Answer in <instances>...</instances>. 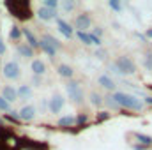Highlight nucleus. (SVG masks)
Segmentation results:
<instances>
[{
  "instance_id": "1",
  "label": "nucleus",
  "mask_w": 152,
  "mask_h": 150,
  "mask_svg": "<svg viewBox=\"0 0 152 150\" xmlns=\"http://www.w3.org/2000/svg\"><path fill=\"white\" fill-rule=\"evenodd\" d=\"M113 101L118 104V106H124V108H131V110H136L140 111L143 108V103L140 99H136L134 95H129V94H122V92H117L112 95Z\"/></svg>"
},
{
  "instance_id": "2",
  "label": "nucleus",
  "mask_w": 152,
  "mask_h": 150,
  "mask_svg": "<svg viewBox=\"0 0 152 150\" xmlns=\"http://www.w3.org/2000/svg\"><path fill=\"white\" fill-rule=\"evenodd\" d=\"M5 7L12 12V16H16V18H20V20H28L30 16H32V12H30V4L28 2H7L5 4Z\"/></svg>"
},
{
  "instance_id": "3",
  "label": "nucleus",
  "mask_w": 152,
  "mask_h": 150,
  "mask_svg": "<svg viewBox=\"0 0 152 150\" xmlns=\"http://www.w3.org/2000/svg\"><path fill=\"white\" fill-rule=\"evenodd\" d=\"M115 66H117V69L120 71V74H122V73L133 74V73L136 71V66H134V62H133L129 57H118L117 62H115Z\"/></svg>"
},
{
  "instance_id": "4",
  "label": "nucleus",
  "mask_w": 152,
  "mask_h": 150,
  "mask_svg": "<svg viewBox=\"0 0 152 150\" xmlns=\"http://www.w3.org/2000/svg\"><path fill=\"white\" fill-rule=\"evenodd\" d=\"M66 90H67V94H69V99H73V103L80 104V103L83 101V90H81L80 83L69 81V83L66 85Z\"/></svg>"
},
{
  "instance_id": "5",
  "label": "nucleus",
  "mask_w": 152,
  "mask_h": 150,
  "mask_svg": "<svg viewBox=\"0 0 152 150\" xmlns=\"http://www.w3.org/2000/svg\"><path fill=\"white\" fill-rule=\"evenodd\" d=\"M4 76L9 78V79H16L20 76V66L16 62H7L4 66Z\"/></svg>"
},
{
  "instance_id": "6",
  "label": "nucleus",
  "mask_w": 152,
  "mask_h": 150,
  "mask_svg": "<svg viewBox=\"0 0 152 150\" xmlns=\"http://www.w3.org/2000/svg\"><path fill=\"white\" fill-rule=\"evenodd\" d=\"M18 117H20L21 120H25V122H30V120H34V117H36V108H34V106H23V108L18 111Z\"/></svg>"
},
{
  "instance_id": "7",
  "label": "nucleus",
  "mask_w": 152,
  "mask_h": 150,
  "mask_svg": "<svg viewBox=\"0 0 152 150\" xmlns=\"http://www.w3.org/2000/svg\"><path fill=\"white\" fill-rule=\"evenodd\" d=\"M88 27H90V16H88V14H80V16L76 18V28H78L80 32H85Z\"/></svg>"
},
{
  "instance_id": "8",
  "label": "nucleus",
  "mask_w": 152,
  "mask_h": 150,
  "mask_svg": "<svg viewBox=\"0 0 152 150\" xmlns=\"http://www.w3.org/2000/svg\"><path fill=\"white\" fill-rule=\"evenodd\" d=\"M2 97L11 104V103H14L16 99H18V92H16V88H12V87H4V90H2Z\"/></svg>"
},
{
  "instance_id": "9",
  "label": "nucleus",
  "mask_w": 152,
  "mask_h": 150,
  "mask_svg": "<svg viewBox=\"0 0 152 150\" xmlns=\"http://www.w3.org/2000/svg\"><path fill=\"white\" fill-rule=\"evenodd\" d=\"M62 106H64V99L60 95H53L51 101H50V104H48V108H50L51 113H58L62 110Z\"/></svg>"
},
{
  "instance_id": "10",
  "label": "nucleus",
  "mask_w": 152,
  "mask_h": 150,
  "mask_svg": "<svg viewBox=\"0 0 152 150\" xmlns=\"http://www.w3.org/2000/svg\"><path fill=\"white\" fill-rule=\"evenodd\" d=\"M57 27H58V30L66 36L67 39L73 37V28H71V25L67 23V21H64V20H60V18H57Z\"/></svg>"
},
{
  "instance_id": "11",
  "label": "nucleus",
  "mask_w": 152,
  "mask_h": 150,
  "mask_svg": "<svg viewBox=\"0 0 152 150\" xmlns=\"http://www.w3.org/2000/svg\"><path fill=\"white\" fill-rule=\"evenodd\" d=\"M37 16L41 20H44V21H50V20H53V18H57V12L53 11V9H48V7H41L37 11Z\"/></svg>"
},
{
  "instance_id": "12",
  "label": "nucleus",
  "mask_w": 152,
  "mask_h": 150,
  "mask_svg": "<svg viewBox=\"0 0 152 150\" xmlns=\"http://www.w3.org/2000/svg\"><path fill=\"white\" fill-rule=\"evenodd\" d=\"M21 36H25V39H27V42H28V46H30L32 50H34V48H37V46H39V41L36 39V36H34V34H32V32H30L28 28H23V30H21Z\"/></svg>"
},
{
  "instance_id": "13",
  "label": "nucleus",
  "mask_w": 152,
  "mask_h": 150,
  "mask_svg": "<svg viewBox=\"0 0 152 150\" xmlns=\"http://www.w3.org/2000/svg\"><path fill=\"white\" fill-rule=\"evenodd\" d=\"M18 53H20L21 57H25V58L34 57V50H32L28 44H20V46H18Z\"/></svg>"
},
{
  "instance_id": "14",
  "label": "nucleus",
  "mask_w": 152,
  "mask_h": 150,
  "mask_svg": "<svg viewBox=\"0 0 152 150\" xmlns=\"http://www.w3.org/2000/svg\"><path fill=\"white\" fill-rule=\"evenodd\" d=\"M99 85L108 88V90H113L115 88V81L110 78V76H99Z\"/></svg>"
},
{
  "instance_id": "15",
  "label": "nucleus",
  "mask_w": 152,
  "mask_h": 150,
  "mask_svg": "<svg viewBox=\"0 0 152 150\" xmlns=\"http://www.w3.org/2000/svg\"><path fill=\"white\" fill-rule=\"evenodd\" d=\"M32 71H34V74L36 76H41V74H44L46 66H44L41 60H34V62H32Z\"/></svg>"
},
{
  "instance_id": "16",
  "label": "nucleus",
  "mask_w": 152,
  "mask_h": 150,
  "mask_svg": "<svg viewBox=\"0 0 152 150\" xmlns=\"http://www.w3.org/2000/svg\"><path fill=\"white\" fill-rule=\"evenodd\" d=\"M16 92H18V97H21V99H28V97L32 95V88L27 87V85H21Z\"/></svg>"
},
{
  "instance_id": "17",
  "label": "nucleus",
  "mask_w": 152,
  "mask_h": 150,
  "mask_svg": "<svg viewBox=\"0 0 152 150\" xmlns=\"http://www.w3.org/2000/svg\"><path fill=\"white\" fill-rule=\"evenodd\" d=\"M136 140H138L140 145H143V147H151L152 145V138L151 136H147V134H140V133H136Z\"/></svg>"
},
{
  "instance_id": "18",
  "label": "nucleus",
  "mask_w": 152,
  "mask_h": 150,
  "mask_svg": "<svg viewBox=\"0 0 152 150\" xmlns=\"http://www.w3.org/2000/svg\"><path fill=\"white\" fill-rule=\"evenodd\" d=\"M58 74L62 76V78H71V76H73V69H71L69 66L62 64V66H58Z\"/></svg>"
},
{
  "instance_id": "19",
  "label": "nucleus",
  "mask_w": 152,
  "mask_h": 150,
  "mask_svg": "<svg viewBox=\"0 0 152 150\" xmlns=\"http://www.w3.org/2000/svg\"><path fill=\"white\" fill-rule=\"evenodd\" d=\"M39 46H41V48H42V50H44V51H46V53H48L50 57H55V53H57V50H55L53 46H50V44H48L46 41H42V39H41V42H39Z\"/></svg>"
},
{
  "instance_id": "20",
  "label": "nucleus",
  "mask_w": 152,
  "mask_h": 150,
  "mask_svg": "<svg viewBox=\"0 0 152 150\" xmlns=\"http://www.w3.org/2000/svg\"><path fill=\"white\" fill-rule=\"evenodd\" d=\"M75 122H76V118H75V117L67 115V117H62V118L58 120V125H62V127H64V125H73Z\"/></svg>"
},
{
  "instance_id": "21",
  "label": "nucleus",
  "mask_w": 152,
  "mask_h": 150,
  "mask_svg": "<svg viewBox=\"0 0 152 150\" xmlns=\"http://www.w3.org/2000/svg\"><path fill=\"white\" fill-rule=\"evenodd\" d=\"M42 41H46V42H48L50 46H53L55 50H58V48H60V42L53 37V36H44V37H42Z\"/></svg>"
},
{
  "instance_id": "22",
  "label": "nucleus",
  "mask_w": 152,
  "mask_h": 150,
  "mask_svg": "<svg viewBox=\"0 0 152 150\" xmlns=\"http://www.w3.org/2000/svg\"><path fill=\"white\" fill-rule=\"evenodd\" d=\"M90 103H92L94 106H101V104H103V97L94 92V94H90Z\"/></svg>"
},
{
  "instance_id": "23",
  "label": "nucleus",
  "mask_w": 152,
  "mask_h": 150,
  "mask_svg": "<svg viewBox=\"0 0 152 150\" xmlns=\"http://www.w3.org/2000/svg\"><path fill=\"white\" fill-rule=\"evenodd\" d=\"M76 36H78V39H80L83 44H92V42H90V34H87V32H80V30H78Z\"/></svg>"
},
{
  "instance_id": "24",
  "label": "nucleus",
  "mask_w": 152,
  "mask_h": 150,
  "mask_svg": "<svg viewBox=\"0 0 152 150\" xmlns=\"http://www.w3.org/2000/svg\"><path fill=\"white\" fill-rule=\"evenodd\" d=\"M9 37L14 39V41H18V39L21 37V30H20L18 27H12V28H11V32H9Z\"/></svg>"
},
{
  "instance_id": "25",
  "label": "nucleus",
  "mask_w": 152,
  "mask_h": 150,
  "mask_svg": "<svg viewBox=\"0 0 152 150\" xmlns=\"http://www.w3.org/2000/svg\"><path fill=\"white\" fill-rule=\"evenodd\" d=\"M42 7H48V9H53V11H57V7H58V2L57 0H44V5Z\"/></svg>"
},
{
  "instance_id": "26",
  "label": "nucleus",
  "mask_w": 152,
  "mask_h": 150,
  "mask_svg": "<svg viewBox=\"0 0 152 150\" xmlns=\"http://www.w3.org/2000/svg\"><path fill=\"white\" fill-rule=\"evenodd\" d=\"M62 9H64L66 12L73 11V9H75V2H71V0H66V2H62Z\"/></svg>"
},
{
  "instance_id": "27",
  "label": "nucleus",
  "mask_w": 152,
  "mask_h": 150,
  "mask_svg": "<svg viewBox=\"0 0 152 150\" xmlns=\"http://www.w3.org/2000/svg\"><path fill=\"white\" fill-rule=\"evenodd\" d=\"M0 110H2V111H11V104H9L4 97H0Z\"/></svg>"
},
{
  "instance_id": "28",
  "label": "nucleus",
  "mask_w": 152,
  "mask_h": 150,
  "mask_svg": "<svg viewBox=\"0 0 152 150\" xmlns=\"http://www.w3.org/2000/svg\"><path fill=\"white\" fill-rule=\"evenodd\" d=\"M106 104H108L110 108H113V110H118V108H120V106L113 101V97H112V95H108V97H106Z\"/></svg>"
},
{
  "instance_id": "29",
  "label": "nucleus",
  "mask_w": 152,
  "mask_h": 150,
  "mask_svg": "<svg viewBox=\"0 0 152 150\" xmlns=\"http://www.w3.org/2000/svg\"><path fill=\"white\" fill-rule=\"evenodd\" d=\"M145 67H147V69H151V71H152V51H151V53H147V55H145Z\"/></svg>"
},
{
  "instance_id": "30",
  "label": "nucleus",
  "mask_w": 152,
  "mask_h": 150,
  "mask_svg": "<svg viewBox=\"0 0 152 150\" xmlns=\"http://www.w3.org/2000/svg\"><path fill=\"white\" fill-rule=\"evenodd\" d=\"M108 5H110L112 9H115V11H120V9H122V5H120L117 0H110V2H108Z\"/></svg>"
},
{
  "instance_id": "31",
  "label": "nucleus",
  "mask_w": 152,
  "mask_h": 150,
  "mask_svg": "<svg viewBox=\"0 0 152 150\" xmlns=\"http://www.w3.org/2000/svg\"><path fill=\"white\" fill-rule=\"evenodd\" d=\"M108 117H110V113H108V111H101L99 115H97V118H96V120H97V122H103V120H106Z\"/></svg>"
},
{
  "instance_id": "32",
  "label": "nucleus",
  "mask_w": 152,
  "mask_h": 150,
  "mask_svg": "<svg viewBox=\"0 0 152 150\" xmlns=\"http://www.w3.org/2000/svg\"><path fill=\"white\" fill-rule=\"evenodd\" d=\"M87 118H88V117H87L85 113H81V115H78V118H76V122H78L80 125H83V124L87 122Z\"/></svg>"
},
{
  "instance_id": "33",
  "label": "nucleus",
  "mask_w": 152,
  "mask_h": 150,
  "mask_svg": "<svg viewBox=\"0 0 152 150\" xmlns=\"http://www.w3.org/2000/svg\"><path fill=\"white\" fill-rule=\"evenodd\" d=\"M96 57L101 58V60H104V58H106V51H104V50H97V51H96Z\"/></svg>"
},
{
  "instance_id": "34",
  "label": "nucleus",
  "mask_w": 152,
  "mask_h": 150,
  "mask_svg": "<svg viewBox=\"0 0 152 150\" xmlns=\"http://www.w3.org/2000/svg\"><path fill=\"white\" fill-rule=\"evenodd\" d=\"M90 42H92V44H96V46H101V39L96 37V36H92V34H90Z\"/></svg>"
},
{
  "instance_id": "35",
  "label": "nucleus",
  "mask_w": 152,
  "mask_h": 150,
  "mask_svg": "<svg viewBox=\"0 0 152 150\" xmlns=\"http://www.w3.org/2000/svg\"><path fill=\"white\" fill-rule=\"evenodd\" d=\"M92 36H96V37L101 39V36H103V28H99V27H97V28H94V34H92Z\"/></svg>"
},
{
  "instance_id": "36",
  "label": "nucleus",
  "mask_w": 152,
  "mask_h": 150,
  "mask_svg": "<svg viewBox=\"0 0 152 150\" xmlns=\"http://www.w3.org/2000/svg\"><path fill=\"white\" fill-rule=\"evenodd\" d=\"M5 53V42H4V39L0 37V55H4Z\"/></svg>"
},
{
  "instance_id": "37",
  "label": "nucleus",
  "mask_w": 152,
  "mask_h": 150,
  "mask_svg": "<svg viewBox=\"0 0 152 150\" xmlns=\"http://www.w3.org/2000/svg\"><path fill=\"white\" fill-rule=\"evenodd\" d=\"M110 73H113V74H120V71L117 69V66H115V64H112V66H110Z\"/></svg>"
},
{
  "instance_id": "38",
  "label": "nucleus",
  "mask_w": 152,
  "mask_h": 150,
  "mask_svg": "<svg viewBox=\"0 0 152 150\" xmlns=\"http://www.w3.org/2000/svg\"><path fill=\"white\" fill-rule=\"evenodd\" d=\"M133 149L134 150H147L149 147H143V145H133Z\"/></svg>"
},
{
  "instance_id": "39",
  "label": "nucleus",
  "mask_w": 152,
  "mask_h": 150,
  "mask_svg": "<svg viewBox=\"0 0 152 150\" xmlns=\"http://www.w3.org/2000/svg\"><path fill=\"white\" fill-rule=\"evenodd\" d=\"M32 81H34V85H36V87H39V85H41V79H39V76H34V79H32Z\"/></svg>"
},
{
  "instance_id": "40",
  "label": "nucleus",
  "mask_w": 152,
  "mask_h": 150,
  "mask_svg": "<svg viewBox=\"0 0 152 150\" xmlns=\"http://www.w3.org/2000/svg\"><path fill=\"white\" fill-rule=\"evenodd\" d=\"M143 99H145V103H147V104H151V106H152V95H147V97H143Z\"/></svg>"
},
{
  "instance_id": "41",
  "label": "nucleus",
  "mask_w": 152,
  "mask_h": 150,
  "mask_svg": "<svg viewBox=\"0 0 152 150\" xmlns=\"http://www.w3.org/2000/svg\"><path fill=\"white\" fill-rule=\"evenodd\" d=\"M147 37L152 39V28H151V30H147Z\"/></svg>"
},
{
  "instance_id": "42",
  "label": "nucleus",
  "mask_w": 152,
  "mask_h": 150,
  "mask_svg": "<svg viewBox=\"0 0 152 150\" xmlns=\"http://www.w3.org/2000/svg\"><path fill=\"white\" fill-rule=\"evenodd\" d=\"M151 88H152V85H151Z\"/></svg>"
}]
</instances>
